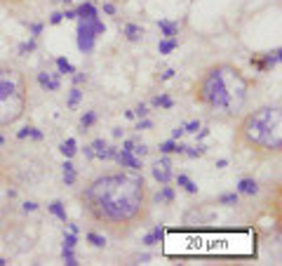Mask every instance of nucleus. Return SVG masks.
<instances>
[{
	"label": "nucleus",
	"mask_w": 282,
	"mask_h": 266,
	"mask_svg": "<svg viewBox=\"0 0 282 266\" xmlns=\"http://www.w3.org/2000/svg\"><path fill=\"white\" fill-rule=\"evenodd\" d=\"M24 137H33V139H42V134H40L36 128H24L19 132V139H24Z\"/></svg>",
	"instance_id": "bb28decb"
},
{
	"label": "nucleus",
	"mask_w": 282,
	"mask_h": 266,
	"mask_svg": "<svg viewBox=\"0 0 282 266\" xmlns=\"http://www.w3.org/2000/svg\"><path fill=\"white\" fill-rule=\"evenodd\" d=\"M24 210H26V212H36L38 205H36V203H24Z\"/></svg>",
	"instance_id": "f704fd0d"
},
{
	"label": "nucleus",
	"mask_w": 282,
	"mask_h": 266,
	"mask_svg": "<svg viewBox=\"0 0 282 266\" xmlns=\"http://www.w3.org/2000/svg\"><path fill=\"white\" fill-rule=\"evenodd\" d=\"M252 80L240 66L231 61H216L200 71L191 88V97L209 118L219 123L235 120L247 106Z\"/></svg>",
	"instance_id": "f03ea898"
},
{
	"label": "nucleus",
	"mask_w": 282,
	"mask_h": 266,
	"mask_svg": "<svg viewBox=\"0 0 282 266\" xmlns=\"http://www.w3.org/2000/svg\"><path fill=\"white\" fill-rule=\"evenodd\" d=\"M176 184L184 188L186 193H198V186H195V181L191 177H186V175H176Z\"/></svg>",
	"instance_id": "4468645a"
},
{
	"label": "nucleus",
	"mask_w": 282,
	"mask_h": 266,
	"mask_svg": "<svg viewBox=\"0 0 282 266\" xmlns=\"http://www.w3.org/2000/svg\"><path fill=\"white\" fill-rule=\"evenodd\" d=\"M76 146H78V144H76V139H73V137H68L66 141H61V146H59V151H61V153H64L66 158H73V156H76V151H78Z\"/></svg>",
	"instance_id": "2eb2a0df"
},
{
	"label": "nucleus",
	"mask_w": 282,
	"mask_h": 266,
	"mask_svg": "<svg viewBox=\"0 0 282 266\" xmlns=\"http://www.w3.org/2000/svg\"><path fill=\"white\" fill-rule=\"evenodd\" d=\"M122 33H125V38L129 40V43H139V40L144 38L146 31L141 29V26H136V24H125V26H122Z\"/></svg>",
	"instance_id": "f8f14e48"
},
{
	"label": "nucleus",
	"mask_w": 282,
	"mask_h": 266,
	"mask_svg": "<svg viewBox=\"0 0 282 266\" xmlns=\"http://www.w3.org/2000/svg\"><path fill=\"white\" fill-rule=\"evenodd\" d=\"M153 179L158 184H169V179H172V158L169 156L158 158L153 163Z\"/></svg>",
	"instance_id": "423d86ee"
},
{
	"label": "nucleus",
	"mask_w": 282,
	"mask_h": 266,
	"mask_svg": "<svg viewBox=\"0 0 282 266\" xmlns=\"http://www.w3.org/2000/svg\"><path fill=\"white\" fill-rule=\"evenodd\" d=\"M61 19H64V14H52V19L49 21H52V24H59Z\"/></svg>",
	"instance_id": "c9c22d12"
},
{
	"label": "nucleus",
	"mask_w": 282,
	"mask_h": 266,
	"mask_svg": "<svg viewBox=\"0 0 282 266\" xmlns=\"http://www.w3.org/2000/svg\"><path fill=\"white\" fill-rule=\"evenodd\" d=\"M238 193H242V196H256V193H259L256 179H249V177L240 179V181H238Z\"/></svg>",
	"instance_id": "9b49d317"
},
{
	"label": "nucleus",
	"mask_w": 282,
	"mask_h": 266,
	"mask_svg": "<svg viewBox=\"0 0 282 266\" xmlns=\"http://www.w3.org/2000/svg\"><path fill=\"white\" fill-rule=\"evenodd\" d=\"M49 212H52V215H54V217H57V219H61L64 224H66V222H68V217H66V210L61 207V203H59V200H54V203L49 205Z\"/></svg>",
	"instance_id": "6ab92c4d"
},
{
	"label": "nucleus",
	"mask_w": 282,
	"mask_h": 266,
	"mask_svg": "<svg viewBox=\"0 0 282 266\" xmlns=\"http://www.w3.org/2000/svg\"><path fill=\"white\" fill-rule=\"evenodd\" d=\"M80 97H82V92H80L78 88L71 89V94H68V109H76V106H78V101H80Z\"/></svg>",
	"instance_id": "393cba45"
},
{
	"label": "nucleus",
	"mask_w": 282,
	"mask_h": 266,
	"mask_svg": "<svg viewBox=\"0 0 282 266\" xmlns=\"http://www.w3.org/2000/svg\"><path fill=\"white\" fill-rule=\"evenodd\" d=\"M31 49H36V43H26V45H21L19 52L24 54V52H31Z\"/></svg>",
	"instance_id": "473e14b6"
},
{
	"label": "nucleus",
	"mask_w": 282,
	"mask_h": 266,
	"mask_svg": "<svg viewBox=\"0 0 282 266\" xmlns=\"http://www.w3.org/2000/svg\"><path fill=\"white\" fill-rule=\"evenodd\" d=\"M76 240H78V238H76L73 231H71V233H64V247H76Z\"/></svg>",
	"instance_id": "c756f323"
},
{
	"label": "nucleus",
	"mask_w": 282,
	"mask_h": 266,
	"mask_svg": "<svg viewBox=\"0 0 282 266\" xmlns=\"http://www.w3.org/2000/svg\"><path fill=\"white\" fill-rule=\"evenodd\" d=\"M2 144H5V139H2V137H0V146H2Z\"/></svg>",
	"instance_id": "4c0bfd02"
},
{
	"label": "nucleus",
	"mask_w": 282,
	"mask_h": 266,
	"mask_svg": "<svg viewBox=\"0 0 282 266\" xmlns=\"http://www.w3.org/2000/svg\"><path fill=\"white\" fill-rule=\"evenodd\" d=\"M151 125H153L151 120H141V123L136 125V130H148V128H151Z\"/></svg>",
	"instance_id": "72a5a7b5"
},
{
	"label": "nucleus",
	"mask_w": 282,
	"mask_h": 266,
	"mask_svg": "<svg viewBox=\"0 0 282 266\" xmlns=\"http://www.w3.org/2000/svg\"><path fill=\"white\" fill-rule=\"evenodd\" d=\"M153 200H156V203H165V205H169V203H174V191L167 186V184H162L160 191L153 196Z\"/></svg>",
	"instance_id": "ddd939ff"
},
{
	"label": "nucleus",
	"mask_w": 282,
	"mask_h": 266,
	"mask_svg": "<svg viewBox=\"0 0 282 266\" xmlns=\"http://www.w3.org/2000/svg\"><path fill=\"white\" fill-rule=\"evenodd\" d=\"M233 130V148L256 160H273L282 153V109L280 104H263L240 113Z\"/></svg>",
	"instance_id": "7ed1b4c3"
},
{
	"label": "nucleus",
	"mask_w": 282,
	"mask_h": 266,
	"mask_svg": "<svg viewBox=\"0 0 282 266\" xmlns=\"http://www.w3.org/2000/svg\"><path fill=\"white\" fill-rule=\"evenodd\" d=\"M61 2H68V0H61Z\"/></svg>",
	"instance_id": "58836bf2"
},
{
	"label": "nucleus",
	"mask_w": 282,
	"mask_h": 266,
	"mask_svg": "<svg viewBox=\"0 0 282 266\" xmlns=\"http://www.w3.org/2000/svg\"><path fill=\"white\" fill-rule=\"evenodd\" d=\"M179 137H184V128H176L174 130V139H179Z\"/></svg>",
	"instance_id": "e433bc0d"
},
{
	"label": "nucleus",
	"mask_w": 282,
	"mask_h": 266,
	"mask_svg": "<svg viewBox=\"0 0 282 266\" xmlns=\"http://www.w3.org/2000/svg\"><path fill=\"white\" fill-rule=\"evenodd\" d=\"M87 240H89V243H92L94 247H106V238L99 236L94 228H92V231H87Z\"/></svg>",
	"instance_id": "412c9836"
},
{
	"label": "nucleus",
	"mask_w": 282,
	"mask_h": 266,
	"mask_svg": "<svg viewBox=\"0 0 282 266\" xmlns=\"http://www.w3.org/2000/svg\"><path fill=\"white\" fill-rule=\"evenodd\" d=\"M181 128H184V132H198L200 123H198V120H191V123H186V125H181Z\"/></svg>",
	"instance_id": "7c9ffc66"
},
{
	"label": "nucleus",
	"mask_w": 282,
	"mask_h": 266,
	"mask_svg": "<svg viewBox=\"0 0 282 266\" xmlns=\"http://www.w3.org/2000/svg\"><path fill=\"white\" fill-rule=\"evenodd\" d=\"M38 83L42 89H47V92H57L61 88V80H59V73H47V71H42L38 76Z\"/></svg>",
	"instance_id": "9d476101"
},
{
	"label": "nucleus",
	"mask_w": 282,
	"mask_h": 266,
	"mask_svg": "<svg viewBox=\"0 0 282 266\" xmlns=\"http://www.w3.org/2000/svg\"><path fill=\"white\" fill-rule=\"evenodd\" d=\"M158 240H162V226H156V228H153V233H148L144 243H146V245H156Z\"/></svg>",
	"instance_id": "5701e85b"
},
{
	"label": "nucleus",
	"mask_w": 282,
	"mask_h": 266,
	"mask_svg": "<svg viewBox=\"0 0 282 266\" xmlns=\"http://www.w3.org/2000/svg\"><path fill=\"white\" fill-rule=\"evenodd\" d=\"M153 106H160V109H172V106H174V101H172V97H167V94H158V97L153 99Z\"/></svg>",
	"instance_id": "4be33fe9"
},
{
	"label": "nucleus",
	"mask_w": 282,
	"mask_h": 266,
	"mask_svg": "<svg viewBox=\"0 0 282 266\" xmlns=\"http://www.w3.org/2000/svg\"><path fill=\"white\" fill-rule=\"evenodd\" d=\"M80 212L94 231L125 240L146 226L153 210L148 181L136 170H108L92 177L78 191Z\"/></svg>",
	"instance_id": "f257e3e1"
},
{
	"label": "nucleus",
	"mask_w": 282,
	"mask_h": 266,
	"mask_svg": "<svg viewBox=\"0 0 282 266\" xmlns=\"http://www.w3.org/2000/svg\"><path fill=\"white\" fill-rule=\"evenodd\" d=\"M94 123H97V113H94V111H87V113L80 118V125H82L85 130H89L92 125H94Z\"/></svg>",
	"instance_id": "b1692460"
},
{
	"label": "nucleus",
	"mask_w": 282,
	"mask_h": 266,
	"mask_svg": "<svg viewBox=\"0 0 282 266\" xmlns=\"http://www.w3.org/2000/svg\"><path fill=\"white\" fill-rule=\"evenodd\" d=\"M136 116H139V118H146V116H148V106H146V104H139V106H136Z\"/></svg>",
	"instance_id": "2f4dec72"
},
{
	"label": "nucleus",
	"mask_w": 282,
	"mask_h": 266,
	"mask_svg": "<svg viewBox=\"0 0 282 266\" xmlns=\"http://www.w3.org/2000/svg\"><path fill=\"white\" fill-rule=\"evenodd\" d=\"M76 179H78V175H76L73 163H64V181H66V186H73Z\"/></svg>",
	"instance_id": "f3484780"
},
{
	"label": "nucleus",
	"mask_w": 282,
	"mask_h": 266,
	"mask_svg": "<svg viewBox=\"0 0 282 266\" xmlns=\"http://www.w3.org/2000/svg\"><path fill=\"white\" fill-rule=\"evenodd\" d=\"M158 26H160V29H162V33H165V36H162V38H174L176 36V24H172V21H160V24H158Z\"/></svg>",
	"instance_id": "aec40b11"
},
{
	"label": "nucleus",
	"mask_w": 282,
	"mask_h": 266,
	"mask_svg": "<svg viewBox=\"0 0 282 266\" xmlns=\"http://www.w3.org/2000/svg\"><path fill=\"white\" fill-rule=\"evenodd\" d=\"M179 47V40L176 38H165V40H160V45H158V49H160V54H169L172 49Z\"/></svg>",
	"instance_id": "a211bd4d"
},
{
	"label": "nucleus",
	"mask_w": 282,
	"mask_h": 266,
	"mask_svg": "<svg viewBox=\"0 0 282 266\" xmlns=\"http://www.w3.org/2000/svg\"><path fill=\"white\" fill-rule=\"evenodd\" d=\"M116 160L120 163V168H127V170H136V172H141V168H144L141 158H136L134 153H129V151H118Z\"/></svg>",
	"instance_id": "1a4fd4ad"
},
{
	"label": "nucleus",
	"mask_w": 282,
	"mask_h": 266,
	"mask_svg": "<svg viewBox=\"0 0 282 266\" xmlns=\"http://www.w3.org/2000/svg\"><path fill=\"white\" fill-rule=\"evenodd\" d=\"M29 111L26 73L7 61H0V128L17 125Z\"/></svg>",
	"instance_id": "20e7f679"
},
{
	"label": "nucleus",
	"mask_w": 282,
	"mask_h": 266,
	"mask_svg": "<svg viewBox=\"0 0 282 266\" xmlns=\"http://www.w3.org/2000/svg\"><path fill=\"white\" fill-rule=\"evenodd\" d=\"M219 203H221V205H238V193H226V196H219Z\"/></svg>",
	"instance_id": "cd10ccee"
},
{
	"label": "nucleus",
	"mask_w": 282,
	"mask_h": 266,
	"mask_svg": "<svg viewBox=\"0 0 282 266\" xmlns=\"http://www.w3.org/2000/svg\"><path fill=\"white\" fill-rule=\"evenodd\" d=\"M61 257H64V262H66V264H78V262H76V255H73V247H64V252H61Z\"/></svg>",
	"instance_id": "c85d7f7f"
},
{
	"label": "nucleus",
	"mask_w": 282,
	"mask_h": 266,
	"mask_svg": "<svg viewBox=\"0 0 282 266\" xmlns=\"http://www.w3.org/2000/svg\"><path fill=\"white\" fill-rule=\"evenodd\" d=\"M278 61H280V49L268 52V54H263V57H261V54H254V57H252V66H256L261 73H266V71H271Z\"/></svg>",
	"instance_id": "0eeeda50"
},
{
	"label": "nucleus",
	"mask_w": 282,
	"mask_h": 266,
	"mask_svg": "<svg viewBox=\"0 0 282 266\" xmlns=\"http://www.w3.org/2000/svg\"><path fill=\"white\" fill-rule=\"evenodd\" d=\"M57 66H59V71H61V73H68V76H71V73H76V69H73V66H71V64L64 59V57H59V59H57Z\"/></svg>",
	"instance_id": "a878e982"
},
{
	"label": "nucleus",
	"mask_w": 282,
	"mask_h": 266,
	"mask_svg": "<svg viewBox=\"0 0 282 266\" xmlns=\"http://www.w3.org/2000/svg\"><path fill=\"white\" fill-rule=\"evenodd\" d=\"M97 33H104V24L99 19H82L78 29V47L82 52H92Z\"/></svg>",
	"instance_id": "39448f33"
},
{
	"label": "nucleus",
	"mask_w": 282,
	"mask_h": 266,
	"mask_svg": "<svg viewBox=\"0 0 282 266\" xmlns=\"http://www.w3.org/2000/svg\"><path fill=\"white\" fill-rule=\"evenodd\" d=\"M89 148H92V153H94V158H99V160H116V153L118 148L108 146L104 139H94L92 144H89Z\"/></svg>",
	"instance_id": "6e6552de"
},
{
	"label": "nucleus",
	"mask_w": 282,
	"mask_h": 266,
	"mask_svg": "<svg viewBox=\"0 0 282 266\" xmlns=\"http://www.w3.org/2000/svg\"><path fill=\"white\" fill-rule=\"evenodd\" d=\"M184 144H176L174 139L172 141H162L160 144V153H184Z\"/></svg>",
	"instance_id": "dca6fc26"
}]
</instances>
